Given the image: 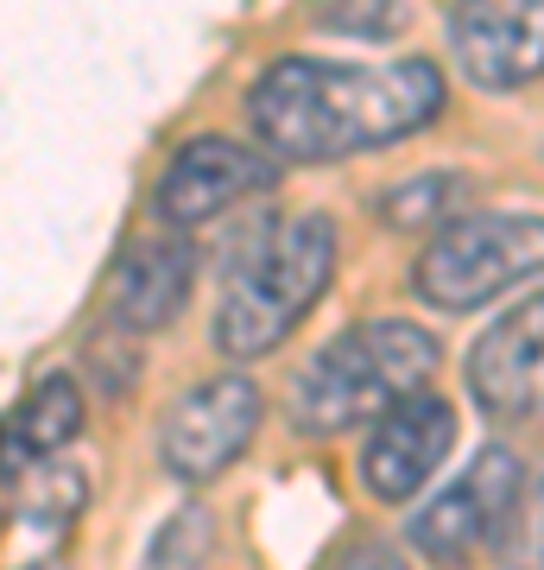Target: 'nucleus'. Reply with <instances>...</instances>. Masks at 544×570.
Returning <instances> with one entry per match:
<instances>
[{"label": "nucleus", "instance_id": "423d86ee", "mask_svg": "<svg viewBox=\"0 0 544 570\" xmlns=\"http://www.w3.org/2000/svg\"><path fill=\"white\" fill-rule=\"evenodd\" d=\"M266 393L247 374H209L190 393H178L159 419V463L171 482L202 489L222 469H235L247 456V444L260 438Z\"/></svg>", "mask_w": 544, "mask_h": 570}, {"label": "nucleus", "instance_id": "ddd939ff", "mask_svg": "<svg viewBox=\"0 0 544 570\" xmlns=\"http://www.w3.org/2000/svg\"><path fill=\"white\" fill-rule=\"evenodd\" d=\"M209 558H216V513L209 508H184V513H171V520L152 532L140 570H209Z\"/></svg>", "mask_w": 544, "mask_h": 570}, {"label": "nucleus", "instance_id": "39448f33", "mask_svg": "<svg viewBox=\"0 0 544 570\" xmlns=\"http://www.w3.org/2000/svg\"><path fill=\"white\" fill-rule=\"evenodd\" d=\"M520 494H525V463L506 444H487L456 482H444V489L412 513L405 539H412V551H424V564L463 570L482 551L506 546V527L520 513Z\"/></svg>", "mask_w": 544, "mask_h": 570}, {"label": "nucleus", "instance_id": "1a4fd4ad", "mask_svg": "<svg viewBox=\"0 0 544 570\" xmlns=\"http://www.w3.org/2000/svg\"><path fill=\"white\" fill-rule=\"evenodd\" d=\"M449 58L475 89L506 96L544 77V0H456Z\"/></svg>", "mask_w": 544, "mask_h": 570}, {"label": "nucleus", "instance_id": "0eeeda50", "mask_svg": "<svg viewBox=\"0 0 544 570\" xmlns=\"http://www.w3.org/2000/svg\"><path fill=\"white\" fill-rule=\"evenodd\" d=\"M273 184H279V159L266 146L228 140V134H197L165 159L159 184H152V216L184 235V228L216 223L222 209L260 197Z\"/></svg>", "mask_w": 544, "mask_h": 570}, {"label": "nucleus", "instance_id": "dca6fc26", "mask_svg": "<svg viewBox=\"0 0 544 570\" xmlns=\"http://www.w3.org/2000/svg\"><path fill=\"white\" fill-rule=\"evenodd\" d=\"M506 564L544 570V475L520 494V513H513V527H506Z\"/></svg>", "mask_w": 544, "mask_h": 570}, {"label": "nucleus", "instance_id": "f8f14e48", "mask_svg": "<svg viewBox=\"0 0 544 570\" xmlns=\"http://www.w3.org/2000/svg\"><path fill=\"white\" fill-rule=\"evenodd\" d=\"M82 431V387L77 374H39L32 393L0 419V482H26L39 463H58Z\"/></svg>", "mask_w": 544, "mask_h": 570}, {"label": "nucleus", "instance_id": "f3484780", "mask_svg": "<svg viewBox=\"0 0 544 570\" xmlns=\"http://www.w3.org/2000/svg\"><path fill=\"white\" fill-rule=\"evenodd\" d=\"M329 570H405V558H399V551H386V546H374V539H362V546L336 551Z\"/></svg>", "mask_w": 544, "mask_h": 570}, {"label": "nucleus", "instance_id": "a211bd4d", "mask_svg": "<svg viewBox=\"0 0 544 570\" xmlns=\"http://www.w3.org/2000/svg\"><path fill=\"white\" fill-rule=\"evenodd\" d=\"M26 570H58V564H26Z\"/></svg>", "mask_w": 544, "mask_h": 570}, {"label": "nucleus", "instance_id": "20e7f679", "mask_svg": "<svg viewBox=\"0 0 544 570\" xmlns=\"http://www.w3.org/2000/svg\"><path fill=\"white\" fill-rule=\"evenodd\" d=\"M544 273V216L475 209L431 228L412 261V292L431 311H475Z\"/></svg>", "mask_w": 544, "mask_h": 570}, {"label": "nucleus", "instance_id": "6e6552de", "mask_svg": "<svg viewBox=\"0 0 544 570\" xmlns=\"http://www.w3.org/2000/svg\"><path fill=\"white\" fill-rule=\"evenodd\" d=\"M463 387L482 419L494 425H538L544 419V292H532L525 305L468 343L463 355Z\"/></svg>", "mask_w": 544, "mask_h": 570}, {"label": "nucleus", "instance_id": "9b49d317", "mask_svg": "<svg viewBox=\"0 0 544 570\" xmlns=\"http://www.w3.org/2000/svg\"><path fill=\"white\" fill-rule=\"evenodd\" d=\"M190 285H197V254H190V242H184L178 228L133 242L121 254V266H115V285H108L115 330H127V336H152V330H165L184 311Z\"/></svg>", "mask_w": 544, "mask_h": 570}, {"label": "nucleus", "instance_id": "f257e3e1", "mask_svg": "<svg viewBox=\"0 0 544 570\" xmlns=\"http://www.w3.org/2000/svg\"><path fill=\"white\" fill-rule=\"evenodd\" d=\"M449 89L431 58L323 63L279 58L247 82V127L279 165H329L437 127Z\"/></svg>", "mask_w": 544, "mask_h": 570}, {"label": "nucleus", "instance_id": "2eb2a0df", "mask_svg": "<svg viewBox=\"0 0 544 570\" xmlns=\"http://www.w3.org/2000/svg\"><path fill=\"white\" fill-rule=\"evenodd\" d=\"M317 26L323 32H343V39L386 45L412 26V7L405 0H317Z\"/></svg>", "mask_w": 544, "mask_h": 570}, {"label": "nucleus", "instance_id": "9d476101", "mask_svg": "<svg viewBox=\"0 0 544 570\" xmlns=\"http://www.w3.org/2000/svg\"><path fill=\"white\" fill-rule=\"evenodd\" d=\"M449 444H456V412L431 387L412 393L374 419V438L362 450V489L374 501H412L444 469Z\"/></svg>", "mask_w": 544, "mask_h": 570}, {"label": "nucleus", "instance_id": "7ed1b4c3", "mask_svg": "<svg viewBox=\"0 0 544 570\" xmlns=\"http://www.w3.org/2000/svg\"><path fill=\"white\" fill-rule=\"evenodd\" d=\"M336 223L304 209V216H285L279 228L254 235L235 273L222 285V305H216V324H209V343L222 348L228 362H254L266 348H279L291 330L310 317L329 279H336Z\"/></svg>", "mask_w": 544, "mask_h": 570}, {"label": "nucleus", "instance_id": "4468645a", "mask_svg": "<svg viewBox=\"0 0 544 570\" xmlns=\"http://www.w3.org/2000/svg\"><path fill=\"white\" fill-rule=\"evenodd\" d=\"M456 197H463V178L431 171V178H412L399 190H386L380 216H386V228H444L456 216Z\"/></svg>", "mask_w": 544, "mask_h": 570}, {"label": "nucleus", "instance_id": "f03ea898", "mask_svg": "<svg viewBox=\"0 0 544 570\" xmlns=\"http://www.w3.org/2000/svg\"><path fill=\"white\" fill-rule=\"evenodd\" d=\"M437 355H444L437 336L424 324H405V317L348 324L343 336H329L298 367V381H291V425L304 438H336V431L367 425L386 406H399V400L431 387Z\"/></svg>", "mask_w": 544, "mask_h": 570}]
</instances>
